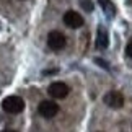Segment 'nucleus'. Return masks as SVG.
<instances>
[{
    "instance_id": "10",
    "label": "nucleus",
    "mask_w": 132,
    "mask_h": 132,
    "mask_svg": "<svg viewBox=\"0 0 132 132\" xmlns=\"http://www.w3.org/2000/svg\"><path fill=\"white\" fill-rule=\"evenodd\" d=\"M3 132H18V130H15V129H5Z\"/></svg>"
},
{
    "instance_id": "1",
    "label": "nucleus",
    "mask_w": 132,
    "mask_h": 132,
    "mask_svg": "<svg viewBox=\"0 0 132 132\" xmlns=\"http://www.w3.org/2000/svg\"><path fill=\"white\" fill-rule=\"evenodd\" d=\"M2 108L5 113L8 114H18L24 109V101L23 98H20L16 95H12V96H7L3 101H2Z\"/></svg>"
},
{
    "instance_id": "9",
    "label": "nucleus",
    "mask_w": 132,
    "mask_h": 132,
    "mask_svg": "<svg viewBox=\"0 0 132 132\" xmlns=\"http://www.w3.org/2000/svg\"><path fill=\"white\" fill-rule=\"evenodd\" d=\"M126 52H127V55H129V57L132 59V41L127 44V49H126Z\"/></svg>"
},
{
    "instance_id": "7",
    "label": "nucleus",
    "mask_w": 132,
    "mask_h": 132,
    "mask_svg": "<svg viewBox=\"0 0 132 132\" xmlns=\"http://www.w3.org/2000/svg\"><path fill=\"white\" fill-rule=\"evenodd\" d=\"M109 44V39H108V33L106 29H98V39H96V47L98 49H106Z\"/></svg>"
},
{
    "instance_id": "2",
    "label": "nucleus",
    "mask_w": 132,
    "mask_h": 132,
    "mask_svg": "<svg viewBox=\"0 0 132 132\" xmlns=\"http://www.w3.org/2000/svg\"><path fill=\"white\" fill-rule=\"evenodd\" d=\"M38 111H39V114L43 116V118H54L55 114L59 113V104L55 103V101H51V100H44L39 103L38 106Z\"/></svg>"
},
{
    "instance_id": "5",
    "label": "nucleus",
    "mask_w": 132,
    "mask_h": 132,
    "mask_svg": "<svg viewBox=\"0 0 132 132\" xmlns=\"http://www.w3.org/2000/svg\"><path fill=\"white\" fill-rule=\"evenodd\" d=\"M49 95L52 96V98L55 100H64L65 96L69 95V85H65L64 82H54V83H51V87H49Z\"/></svg>"
},
{
    "instance_id": "3",
    "label": "nucleus",
    "mask_w": 132,
    "mask_h": 132,
    "mask_svg": "<svg viewBox=\"0 0 132 132\" xmlns=\"http://www.w3.org/2000/svg\"><path fill=\"white\" fill-rule=\"evenodd\" d=\"M104 104H108L109 108H114V109H119L124 106V95L121 91H108L104 95Z\"/></svg>"
},
{
    "instance_id": "8",
    "label": "nucleus",
    "mask_w": 132,
    "mask_h": 132,
    "mask_svg": "<svg viewBox=\"0 0 132 132\" xmlns=\"http://www.w3.org/2000/svg\"><path fill=\"white\" fill-rule=\"evenodd\" d=\"M100 2H101V5L104 7V10L108 12V15H109V16H111V15H114V7H111L108 0H100Z\"/></svg>"
},
{
    "instance_id": "4",
    "label": "nucleus",
    "mask_w": 132,
    "mask_h": 132,
    "mask_svg": "<svg viewBox=\"0 0 132 132\" xmlns=\"http://www.w3.org/2000/svg\"><path fill=\"white\" fill-rule=\"evenodd\" d=\"M65 36L60 31H51L47 34V46L52 51H60L65 47Z\"/></svg>"
},
{
    "instance_id": "6",
    "label": "nucleus",
    "mask_w": 132,
    "mask_h": 132,
    "mask_svg": "<svg viewBox=\"0 0 132 132\" xmlns=\"http://www.w3.org/2000/svg\"><path fill=\"white\" fill-rule=\"evenodd\" d=\"M64 23H65V26L73 28V29L80 28V26H83V16L80 13L73 12V10H69V12L64 13Z\"/></svg>"
}]
</instances>
